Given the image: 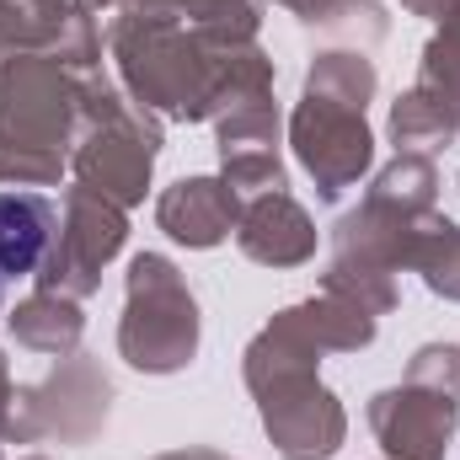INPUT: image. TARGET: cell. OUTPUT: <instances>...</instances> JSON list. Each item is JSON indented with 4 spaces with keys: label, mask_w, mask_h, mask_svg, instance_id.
Instances as JSON below:
<instances>
[{
    "label": "cell",
    "mask_w": 460,
    "mask_h": 460,
    "mask_svg": "<svg viewBox=\"0 0 460 460\" xmlns=\"http://www.w3.org/2000/svg\"><path fill=\"white\" fill-rule=\"evenodd\" d=\"M54 241V204L38 193H0V284L27 279Z\"/></svg>",
    "instance_id": "cell-1"
}]
</instances>
